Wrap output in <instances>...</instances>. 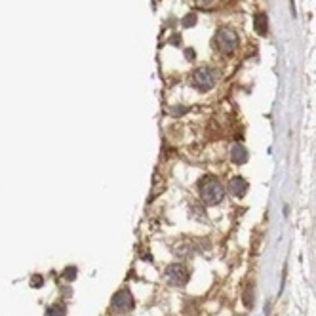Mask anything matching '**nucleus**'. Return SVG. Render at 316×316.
Wrapping results in <instances>:
<instances>
[{"instance_id": "nucleus-1", "label": "nucleus", "mask_w": 316, "mask_h": 316, "mask_svg": "<svg viewBox=\"0 0 316 316\" xmlns=\"http://www.w3.org/2000/svg\"><path fill=\"white\" fill-rule=\"evenodd\" d=\"M198 192L206 206H217L225 198V189L221 181L214 175H206L198 183Z\"/></svg>"}, {"instance_id": "nucleus-2", "label": "nucleus", "mask_w": 316, "mask_h": 316, "mask_svg": "<svg viewBox=\"0 0 316 316\" xmlns=\"http://www.w3.org/2000/svg\"><path fill=\"white\" fill-rule=\"evenodd\" d=\"M214 46L221 52V54H232L238 46V36L236 32L232 31L230 27H221L217 29L215 32V38H214Z\"/></svg>"}, {"instance_id": "nucleus-3", "label": "nucleus", "mask_w": 316, "mask_h": 316, "mask_svg": "<svg viewBox=\"0 0 316 316\" xmlns=\"http://www.w3.org/2000/svg\"><path fill=\"white\" fill-rule=\"evenodd\" d=\"M217 76H219L217 71L212 69V67H198L196 71L192 72V84L200 92H208V90H212L215 86Z\"/></svg>"}, {"instance_id": "nucleus-4", "label": "nucleus", "mask_w": 316, "mask_h": 316, "mask_svg": "<svg viewBox=\"0 0 316 316\" xmlns=\"http://www.w3.org/2000/svg\"><path fill=\"white\" fill-rule=\"evenodd\" d=\"M132 308H134V295L130 290H120L112 295L111 310L114 314H126Z\"/></svg>"}, {"instance_id": "nucleus-5", "label": "nucleus", "mask_w": 316, "mask_h": 316, "mask_svg": "<svg viewBox=\"0 0 316 316\" xmlns=\"http://www.w3.org/2000/svg\"><path fill=\"white\" fill-rule=\"evenodd\" d=\"M164 278L168 280V284L172 286H185L187 280H189V270L181 263H175V265H170L166 269Z\"/></svg>"}, {"instance_id": "nucleus-6", "label": "nucleus", "mask_w": 316, "mask_h": 316, "mask_svg": "<svg viewBox=\"0 0 316 316\" xmlns=\"http://www.w3.org/2000/svg\"><path fill=\"white\" fill-rule=\"evenodd\" d=\"M246 190H248V181L244 177H234V179L229 181V192L232 196L242 198L246 194Z\"/></svg>"}, {"instance_id": "nucleus-7", "label": "nucleus", "mask_w": 316, "mask_h": 316, "mask_svg": "<svg viewBox=\"0 0 316 316\" xmlns=\"http://www.w3.org/2000/svg\"><path fill=\"white\" fill-rule=\"evenodd\" d=\"M230 158L234 164H244L248 160V149H246L242 143H234L232 149H230Z\"/></svg>"}, {"instance_id": "nucleus-8", "label": "nucleus", "mask_w": 316, "mask_h": 316, "mask_svg": "<svg viewBox=\"0 0 316 316\" xmlns=\"http://www.w3.org/2000/svg\"><path fill=\"white\" fill-rule=\"evenodd\" d=\"M253 27H255L257 34L265 36V34H267V31H269V23H267V14H255V17H253Z\"/></svg>"}, {"instance_id": "nucleus-9", "label": "nucleus", "mask_w": 316, "mask_h": 316, "mask_svg": "<svg viewBox=\"0 0 316 316\" xmlns=\"http://www.w3.org/2000/svg\"><path fill=\"white\" fill-rule=\"evenodd\" d=\"M48 316H65L67 314V307L63 303H56V305H50L48 307Z\"/></svg>"}, {"instance_id": "nucleus-10", "label": "nucleus", "mask_w": 316, "mask_h": 316, "mask_svg": "<svg viewBox=\"0 0 316 316\" xmlns=\"http://www.w3.org/2000/svg\"><path fill=\"white\" fill-rule=\"evenodd\" d=\"M63 278L67 282H72L76 278V267H69V269L63 270Z\"/></svg>"}, {"instance_id": "nucleus-11", "label": "nucleus", "mask_w": 316, "mask_h": 316, "mask_svg": "<svg viewBox=\"0 0 316 316\" xmlns=\"http://www.w3.org/2000/svg\"><path fill=\"white\" fill-rule=\"evenodd\" d=\"M194 23H196V16L194 14H189V16L183 19V27H192Z\"/></svg>"}, {"instance_id": "nucleus-12", "label": "nucleus", "mask_w": 316, "mask_h": 316, "mask_svg": "<svg viewBox=\"0 0 316 316\" xmlns=\"http://www.w3.org/2000/svg\"><path fill=\"white\" fill-rule=\"evenodd\" d=\"M244 305L246 307H252L253 305V290L250 288L248 292H246V297H244Z\"/></svg>"}, {"instance_id": "nucleus-13", "label": "nucleus", "mask_w": 316, "mask_h": 316, "mask_svg": "<svg viewBox=\"0 0 316 316\" xmlns=\"http://www.w3.org/2000/svg\"><path fill=\"white\" fill-rule=\"evenodd\" d=\"M42 284H44V282H42V276H32V282H31L32 288H40Z\"/></svg>"}, {"instance_id": "nucleus-14", "label": "nucleus", "mask_w": 316, "mask_h": 316, "mask_svg": "<svg viewBox=\"0 0 316 316\" xmlns=\"http://www.w3.org/2000/svg\"><path fill=\"white\" fill-rule=\"evenodd\" d=\"M194 2H196L198 6H208V4H212L214 0H194Z\"/></svg>"}]
</instances>
